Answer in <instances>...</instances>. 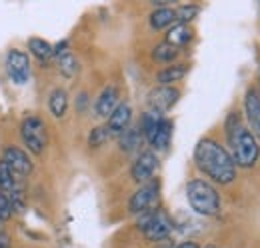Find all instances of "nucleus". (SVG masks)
I'll use <instances>...</instances> for the list:
<instances>
[{
    "instance_id": "c756f323",
    "label": "nucleus",
    "mask_w": 260,
    "mask_h": 248,
    "mask_svg": "<svg viewBox=\"0 0 260 248\" xmlns=\"http://www.w3.org/2000/svg\"><path fill=\"white\" fill-rule=\"evenodd\" d=\"M0 248H10V236L6 232H0Z\"/></svg>"
},
{
    "instance_id": "9d476101",
    "label": "nucleus",
    "mask_w": 260,
    "mask_h": 248,
    "mask_svg": "<svg viewBox=\"0 0 260 248\" xmlns=\"http://www.w3.org/2000/svg\"><path fill=\"white\" fill-rule=\"evenodd\" d=\"M180 100V90L174 86H162L158 84L154 90L148 94V106L156 112H168L176 102Z\"/></svg>"
},
{
    "instance_id": "a878e982",
    "label": "nucleus",
    "mask_w": 260,
    "mask_h": 248,
    "mask_svg": "<svg viewBox=\"0 0 260 248\" xmlns=\"http://www.w3.org/2000/svg\"><path fill=\"white\" fill-rule=\"evenodd\" d=\"M198 14H200V6H196V4H182V6L176 8V22L190 24Z\"/></svg>"
},
{
    "instance_id": "f03ea898",
    "label": "nucleus",
    "mask_w": 260,
    "mask_h": 248,
    "mask_svg": "<svg viewBox=\"0 0 260 248\" xmlns=\"http://www.w3.org/2000/svg\"><path fill=\"white\" fill-rule=\"evenodd\" d=\"M226 136L230 144V154L234 158L236 166L240 168H252L260 156V140L254 132L240 122L238 116H230L226 124Z\"/></svg>"
},
{
    "instance_id": "7c9ffc66",
    "label": "nucleus",
    "mask_w": 260,
    "mask_h": 248,
    "mask_svg": "<svg viewBox=\"0 0 260 248\" xmlns=\"http://www.w3.org/2000/svg\"><path fill=\"white\" fill-rule=\"evenodd\" d=\"M176 248H200L196 242H192V240H186V242H182V244H178Z\"/></svg>"
},
{
    "instance_id": "2eb2a0df",
    "label": "nucleus",
    "mask_w": 260,
    "mask_h": 248,
    "mask_svg": "<svg viewBox=\"0 0 260 248\" xmlns=\"http://www.w3.org/2000/svg\"><path fill=\"white\" fill-rule=\"evenodd\" d=\"M176 22V10L172 6L166 8H154L148 16V24L152 30H166Z\"/></svg>"
},
{
    "instance_id": "473e14b6",
    "label": "nucleus",
    "mask_w": 260,
    "mask_h": 248,
    "mask_svg": "<svg viewBox=\"0 0 260 248\" xmlns=\"http://www.w3.org/2000/svg\"><path fill=\"white\" fill-rule=\"evenodd\" d=\"M258 4H260V0H258Z\"/></svg>"
},
{
    "instance_id": "b1692460",
    "label": "nucleus",
    "mask_w": 260,
    "mask_h": 248,
    "mask_svg": "<svg viewBox=\"0 0 260 248\" xmlns=\"http://www.w3.org/2000/svg\"><path fill=\"white\" fill-rule=\"evenodd\" d=\"M14 186H18V176L10 170V166L4 160H0V190L10 192Z\"/></svg>"
},
{
    "instance_id": "1a4fd4ad",
    "label": "nucleus",
    "mask_w": 260,
    "mask_h": 248,
    "mask_svg": "<svg viewBox=\"0 0 260 248\" xmlns=\"http://www.w3.org/2000/svg\"><path fill=\"white\" fill-rule=\"evenodd\" d=\"M2 160L10 166V170H12L18 178H24V176L32 174V170H34L32 160H30L28 152L22 150V148H16V146L6 148L4 154H2Z\"/></svg>"
},
{
    "instance_id": "4be33fe9",
    "label": "nucleus",
    "mask_w": 260,
    "mask_h": 248,
    "mask_svg": "<svg viewBox=\"0 0 260 248\" xmlns=\"http://www.w3.org/2000/svg\"><path fill=\"white\" fill-rule=\"evenodd\" d=\"M164 118L162 112H156V110H148L144 116H142V122H140V130H142V136H144V140H148L150 142V138L154 136V132H156V128H158V124L160 120Z\"/></svg>"
},
{
    "instance_id": "a211bd4d",
    "label": "nucleus",
    "mask_w": 260,
    "mask_h": 248,
    "mask_svg": "<svg viewBox=\"0 0 260 248\" xmlns=\"http://www.w3.org/2000/svg\"><path fill=\"white\" fill-rule=\"evenodd\" d=\"M170 138H172V120H168L164 116L162 120H160V124H158V128H156V132H154V136L150 138L152 150H156V152L166 150L168 144H170Z\"/></svg>"
},
{
    "instance_id": "f8f14e48",
    "label": "nucleus",
    "mask_w": 260,
    "mask_h": 248,
    "mask_svg": "<svg viewBox=\"0 0 260 248\" xmlns=\"http://www.w3.org/2000/svg\"><path fill=\"white\" fill-rule=\"evenodd\" d=\"M130 120H132V108H130V104L128 102H118V106L106 118V126H108V130H110L112 136H120L130 126Z\"/></svg>"
},
{
    "instance_id": "20e7f679",
    "label": "nucleus",
    "mask_w": 260,
    "mask_h": 248,
    "mask_svg": "<svg viewBox=\"0 0 260 248\" xmlns=\"http://www.w3.org/2000/svg\"><path fill=\"white\" fill-rule=\"evenodd\" d=\"M138 228L142 230L146 240L160 242V240H166L170 236L172 222H170V218L166 216L164 212L156 210V208H150V210L138 214Z\"/></svg>"
},
{
    "instance_id": "f3484780",
    "label": "nucleus",
    "mask_w": 260,
    "mask_h": 248,
    "mask_svg": "<svg viewBox=\"0 0 260 248\" xmlns=\"http://www.w3.org/2000/svg\"><path fill=\"white\" fill-rule=\"evenodd\" d=\"M188 72V66L186 64H166L162 70L156 74V82L162 84V86H172L174 82L182 80Z\"/></svg>"
},
{
    "instance_id": "4468645a",
    "label": "nucleus",
    "mask_w": 260,
    "mask_h": 248,
    "mask_svg": "<svg viewBox=\"0 0 260 248\" xmlns=\"http://www.w3.org/2000/svg\"><path fill=\"white\" fill-rule=\"evenodd\" d=\"M194 32L190 28V24H184V22H174L170 28H166V42L174 44L176 48H182L186 46L190 40H192Z\"/></svg>"
},
{
    "instance_id": "cd10ccee",
    "label": "nucleus",
    "mask_w": 260,
    "mask_h": 248,
    "mask_svg": "<svg viewBox=\"0 0 260 248\" xmlns=\"http://www.w3.org/2000/svg\"><path fill=\"white\" fill-rule=\"evenodd\" d=\"M66 52H70V42L68 40H60L58 44H54V60L60 58Z\"/></svg>"
},
{
    "instance_id": "f257e3e1",
    "label": "nucleus",
    "mask_w": 260,
    "mask_h": 248,
    "mask_svg": "<svg viewBox=\"0 0 260 248\" xmlns=\"http://www.w3.org/2000/svg\"><path fill=\"white\" fill-rule=\"evenodd\" d=\"M196 168L220 186L232 184L236 178V162L222 144L212 138H200L194 148Z\"/></svg>"
},
{
    "instance_id": "9b49d317",
    "label": "nucleus",
    "mask_w": 260,
    "mask_h": 248,
    "mask_svg": "<svg viewBox=\"0 0 260 248\" xmlns=\"http://www.w3.org/2000/svg\"><path fill=\"white\" fill-rule=\"evenodd\" d=\"M244 116L248 128L260 140V92L256 88H248L244 94Z\"/></svg>"
},
{
    "instance_id": "aec40b11",
    "label": "nucleus",
    "mask_w": 260,
    "mask_h": 248,
    "mask_svg": "<svg viewBox=\"0 0 260 248\" xmlns=\"http://www.w3.org/2000/svg\"><path fill=\"white\" fill-rule=\"evenodd\" d=\"M118 138H120V148L124 152H134V150H138V146H140L144 136H142L140 126H128Z\"/></svg>"
},
{
    "instance_id": "393cba45",
    "label": "nucleus",
    "mask_w": 260,
    "mask_h": 248,
    "mask_svg": "<svg viewBox=\"0 0 260 248\" xmlns=\"http://www.w3.org/2000/svg\"><path fill=\"white\" fill-rule=\"evenodd\" d=\"M110 138H112V134H110V130H108L106 124H104V126H96V128H92V132H90V136H88V144H90V148H100V146L106 144Z\"/></svg>"
},
{
    "instance_id": "423d86ee",
    "label": "nucleus",
    "mask_w": 260,
    "mask_h": 248,
    "mask_svg": "<svg viewBox=\"0 0 260 248\" xmlns=\"http://www.w3.org/2000/svg\"><path fill=\"white\" fill-rule=\"evenodd\" d=\"M158 196H160V182H158V180L152 178V180L140 184L138 186V190L130 196L128 212L138 216V214H142V212L154 208L156 202H158Z\"/></svg>"
},
{
    "instance_id": "6e6552de",
    "label": "nucleus",
    "mask_w": 260,
    "mask_h": 248,
    "mask_svg": "<svg viewBox=\"0 0 260 248\" xmlns=\"http://www.w3.org/2000/svg\"><path fill=\"white\" fill-rule=\"evenodd\" d=\"M158 154L156 150H142L140 154L134 158L132 162V168H130V178L136 182V184H144L148 180L154 178L156 170H158Z\"/></svg>"
},
{
    "instance_id": "412c9836",
    "label": "nucleus",
    "mask_w": 260,
    "mask_h": 248,
    "mask_svg": "<svg viewBox=\"0 0 260 248\" xmlns=\"http://www.w3.org/2000/svg\"><path fill=\"white\" fill-rule=\"evenodd\" d=\"M178 52H180V48H176L174 44L162 40V42H158V44L154 46L152 58L158 62V64H172V62L178 58Z\"/></svg>"
},
{
    "instance_id": "6ab92c4d",
    "label": "nucleus",
    "mask_w": 260,
    "mask_h": 248,
    "mask_svg": "<svg viewBox=\"0 0 260 248\" xmlns=\"http://www.w3.org/2000/svg\"><path fill=\"white\" fill-rule=\"evenodd\" d=\"M48 110L54 118H64L68 112V94L62 88H54L48 96Z\"/></svg>"
},
{
    "instance_id": "7ed1b4c3",
    "label": "nucleus",
    "mask_w": 260,
    "mask_h": 248,
    "mask_svg": "<svg viewBox=\"0 0 260 248\" xmlns=\"http://www.w3.org/2000/svg\"><path fill=\"white\" fill-rule=\"evenodd\" d=\"M186 200L190 204V208L194 210L198 216H218L220 212V196L214 184H210L208 180L194 178L186 184Z\"/></svg>"
},
{
    "instance_id": "ddd939ff",
    "label": "nucleus",
    "mask_w": 260,
    "mask_h": 248,
    "mask_svg": "<svg viewBox=\"0 0 260 248\" xmlns=\"http://www.w3.org/2000/svg\"><path fill=\"white\" fill-rule=\"evenodd\" d=\"M120 102V92L116 86H106L102 92L98 94L96 104H94V112H96L98 118H108L112 114V110L118 106Z\"/></svg>"
},
{
    "instance_id": "dca6fc26",
    "label": "nucleus",
    "mask_w": 260,
    "mask_h": 248,
    "mask_svg": "<svg viewBox=\"0 0 260 248\" xmlns=\"http://www.w3.org/2000/svg\"><path fill=\"white\" fill-rule=\"evenodd\" d=\"M28 50L36 60H40L42 64H48V62L54 60V46L44 40V38H38V36H32L28 40Z\"/></svg>"
},
{
    "instance_id": "5701e85b",
    "label": "nucleus",
    "mask_w": 260,
    "mask_h": 248,
    "mask_svg": "<svg viewBox=\"0 0 260 248\" xmlns=\"http://www.w3.org/2000/svg\"><path fill=\"white\" fill-rule=\"evenodd\" d=\"M56 64H58V70H60V74L64 76V78H74L76 74H78V68H80V64L76 60V56L72 54V52H66L62 54L60 58H56Z\"/></svg>"
},
{
    "instance_id": "39448f33",
    "label": "nucleus",
    "mask_w": 260,
    "mask_h": 248,
    "mask_svg": "<svg viewBox=\"0 0 260 248\" xmlns=\"http://www.w3.org/2000/svg\"><path fill=\"white\" fill-rule=\"evenodd\" d=\"M20 138L30 154L40 156L48 144V132H46L44 120L38 116H26L20 122Z\"/></svg>"
},
{
    "instance_id": "bb28decb",
    "label": "nucleus",
    "mask_w": 260,
    "mask_h": 248,
    "mask_svg": "<svg viewBox=\"0 0 260 248\" xmlns=\"http://www.w3.org/2000/svg\"><path fill=\"white\" fill-rule=\"evenodd\" d=\"M12 214H14V208H12V202H10L8 192L0 190V222H6Z\"/></svg>"
},
{
    "instance_id": "0eeeda50",
    "label": "nucleus",
    "mask_w": 260,
    "mask_h": 248,
    "mask_svg": "<svg viewBox=\"0 0 260 248\" xmlns=\"http://www.w3.org/2000/svg\"><path fill=\"white\" fill-rule=\"evenodd\" d=\"M6 72H8V78L12 80V84H16V86L28 84L30 74H32V66H30L28 54L24 50L12 48L8 52V56H6Z\"/></svg>"
},
{
    "instance_id": "c85d7f7f",
    "label": "nucleus",
    "mask_w": 260,
    "mask_h": 248,
    "mask_svg": "<svg viewBox=\"0 0 260 248\" xmlns=\"http://www.w3.org/2000/svg\"><path fill=\"white\" fill-rule=\"evenodd\" d=\"M178 0H150V4H154L156 8H166V6H172L176 4Z\"/></svg>"
},
{
    "instance_id": "2f4dec72",
    "label": "nucleus",
    "mask_w": 260,
    "mask_h": 248,
    "mask_svg": "<svg viewBox=\"0 0 260 248\" xmlns=\"http://www.w3.org/2000/svg\"><path fill=\"white\" fill-rule=\"evenodd\" d=\"M204 248H216V246H214V244H206Z\"/></svg>"
}]
</instances>
